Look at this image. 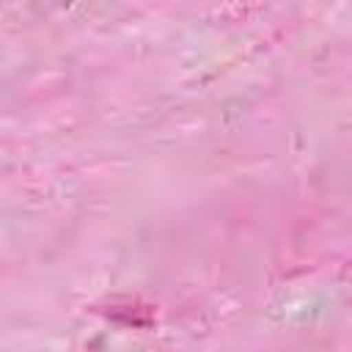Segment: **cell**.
I'll return each mask as SVG.
<instances>
[{
	"mask_svg": "<svg viewBox=\"0 0 352 352\" xmlns=\"http://www.w3.org/2000/svg\"><path fill=\"white\" fill-rule=\"evenodd\" d=\"M239 3H242V0H239Z\"/></svg>",
	"mask_w": 352,
	"mask_h": 352,
	"instance_id": "cell-1",
	"label": "cell"
}]
</instances>
